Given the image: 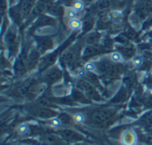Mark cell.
Masks as SVG:
<instances>
[{"mask_svg":"<svg viewBox=\"0 0 152 145\" xmlns=\"http://www.w3.org/2000/svg\"><path fill=\"white\" fill-rule=\"evenodd\" d=\"M117 111L112 108H102L94 111L89 116V122L98 127H106L114 118Z\"/></svg>","mask_w":152,"mask_h":145,"instance_id":"obj_1","label":"cell"},{"mask_svg":"<svg viewBox=\"0 0 152 145\" xmlns=\"http://www.w3.org/2000/svg\"><path fill=\"white\" fill-rule=\"evenodd\" d=\"M56 133L66 143H69V144H77V143H79V142L85 140V137L81 134H79L72 129H69V128L59 129Z\"/></svg>","mask_w":152,"mask_h":145,"instance_id":"obj_2","label":"cell"},{"mask_svg":"<svg viewBox=\"0 0 152 145\" xmlns=\"http://www.w3.org/2000/svg\"><path fill=\"white\" fill-rule=\"evenodd\" d=\"M78 86L79 89H80L81 91H83L88 97H90V98H92V99H94V100H95V101H102L101 96L96 93V91L94 89V87H93L90 84H88L87 82H86V81H81V82H79V86Z\"/></svg>","mask_w":152,"mask_h":145,"instance_id":"obj_3","label":"cell"},{"mask_svg":"<svg viewBox=\"0 0 152 145\" xmlns=\"http://www.w3.org/2000/svg\"><path fill=\"white\" fill-rule=\"evenodd\" d=\"M43 142L46 145H64V140L56 133L55 134H45L42 137Z\"/></svg>","mask_w":152,"mask_h":145,"instance_id":"obj_4","label":"cell"},{"mask_svg":"<svg viewBox=\"0 0 152 145\" xmlns=\"http://www.w3.org/2000/svg\"><path fill=\"white\" fill-rule=\"evenodd\" d=\"M123 145H135L137 143V135L133 130H126L121 136Z\"/></svg>","mask_w":152,"mask_h":145,"instance_id":"obj_5","label":"cell"},{"mask_svg":"<svg viewBox=\"0 0 152 145\" xmlns=\"http://www.w3.org/2000/svg\"><path fill=\"white\" fill-rule=\"evenodd\" d=\"M58 118L60 119L61 125H64V126H72L75 123L74 119L66 113H61Z\"/></svg>","mask_w":152,"mask_h":145,"instance_id":"obj_6","label":"cell"},{"mask_svg":"<svg viewBox=\"0 0 152 145\" xmlns=\"http://www.w3.org/2000/svg\"><path fill=\"white\" fill-rule=\"evenodd\" d=\"M109 18L114 23H119L122 21L123 15H122V12H119V11H112V12H110Z\"/></svg>","mask_w":152,"mask_h":145,"instance_id":"obj_7","label":"cell"},{"mask_svg":"<svg viewBox=\"0 0 152 145\" xmlns=\"http://www.w3.org/2000/svg\"><path fill=\"white\" fill-rule=\"evenodd\" d=\"M142 124L144 125V127H151L152 126V111H150L148 113H146L141 119Z\"/></svg>","mask_w":152,"mask_h":145,"instance_id":"obj_8","label":"cell"},{"mask_svg":"<svg viewBox=\"0 0 152 145\" xmlns=\"http://www.w3.org/2000/svg\"><path fill=\"white\" fill-rule=\"evenodd\" d=\"M69 26L71 29L73 30H78L82 28V22L80 20L75 18V19H72V20H69Z\"/></svg>","mask_w":152,"mask_h":145,"instance_id":"obj_9","label":"cell"},{"mask_svg":"<svg viewBox=\"0 0 152 145\" xmlns=\"http://www.w3.org/2000/svg\"><path fill=\"white\" fill-rule=\"evenodd\" d=\"M73 119H74L75 123H76V124H77V125H81V124L85 123V122H86V116H85L83 113H81V112L76 113V114L73 116Z\"/></svg>","mask_w":152,"mask_h":145,"instance_id":"obj_10","label":"cell"},{"mask_svg":"<svg viewBox=\"0 0 152 145\" xmlns=\"http://www.w3.org/2000/svg\"><path fill=\"white\" fill-rule=\"evenodd\" d=\"M17 132L19 133V135H27L29 132V126L26 123H22L20 124L18 127H17Z\"/></svg>","mask_w":152,"mask_h":145,"instance_id":"obj_11","label":"cell"},{"mask_svg":"<svg viewBox=\"0 0 152 145\" xmlns=\"http://www.w3.org/2000/svg\"><path fill=\"white\" fill-rule=\"evenodd\" d=\"M110 59L113 62H116V63H118V62H121L123 61V56L121 53H118V52H115V53H112L110 54Z\"/></svg>","mask_w":152,"mask_h":145,"instance_id":"obj_12","label":"cell"},{"mask_svg":"<svg viewBox=\"0 0 152 145\" xmlns=\"http://www.w3.org/2000/svg\"><path fill=\"white\" fill-rule=\"evenodd\" d=\"M77 12L73 7L72 8H67V10H66V16L69 20L77 18Z\"/></svg>","mask_w":152,"mask_h":145,"instance_id":"obj_13","label":"cell"},{"mask_svg":"<svg viewBox=\"0 0 152 145\" xmlns=\"http://www.w3.org/2000/svg\"><path fill=\"white\" fill-rule=\"evenodd\" d=\"M96 70V65L95 63L92 62H88L86 63L85 65V70L89 72V73H92V72H94Z\"/></svg>","mask_w":152,"mask_h":145,"instance_id":"obj_14","label":"cell"},{"mask_svg":"<svg viewBox=\"0 0 152 145\" xmlns=\"http://www.w3.org/2000/svg\"><path fill=\"white\" fill-rule=\"evenodd\" d=\"M77 12H80V11H83L84 7H85V4L84 3L81 1V0H76L74 3H73V6H72Z\"/></svg>","mask_w":152,"mask_h":145,"instance_id":"obj_15","label":"cell"},{"mask_svg":"<svg viewBox=\"0 0 152 145\" xmlns=\"http://www.w3.org/2000/svg\"><path fill=\"white\" fill-rule=\"evenodd\" d=\"M132 62H133V64H134L135 67H139V66H141V65L142 64V62H143V58H142V55H135V56L133 58Z\"/></svg>","mask_w":152,"mask_h":145,"instance_id":"obj_16","label":"cell"},{"mask_svg":"<svg viewBox=\"0 0 152 145\" xmlns=\"http://www.w3.org/2000/svg\"><path fill=\"white\" fill-rule=\"evenodd\" d=\"M50 125L53 127L58 128V127H60L61 126V122L59 118H52L50 119Z\"/></svg>","mask_w":152,"mask_h":145,"instance_id":"obj_17","label":"cell"},{"mask_svg":"<svg viewBox=\"0 0 152 145\" xmlns=\"http://www.w3.org/2000/svg\"><path fill=\"white\" fill-rule=\"evenodd\" d=\"M75 145H88V144H77Z\"/></svg>","mask_w":152,"mask_h":145,"instance_id":"obj_18","label":"cell"}]
</instances>
